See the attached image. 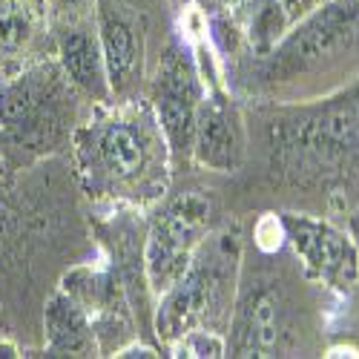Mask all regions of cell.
Returning <instances> with one entry per match:
<instances>
[{"mask_svg": "<svg viewBox=\"0 0 359 359\" xmlns=\"http://www.w3.org/2000/svg\"><path fill=\"white\" fill-rule=\"evenodd\" d=\"M72 81L61 64H32L0 83V133L18 149L46 153L67 135Z\"/></svg>", "mask_w": 359, "mask_h": 359, "instance_id": "6da1fadb", "label": "cell"}, {"mask_svg": "<svg viewBox=\"0 0 359 359\" xmlns=\"http://www.w3.org/2000/svg\"><path fill=\"white\" fill-rule=\"evenodd\" d=\"M359 41V0H342L331 4L311 18H305L302 26L293 29V35L282 41L279 49H273L271 64H267V78L285 81L296 72L316 69L337 55L351 49Z\"/></svg>", "mask_w": 359, "mask_h": 359, "instance_id": "7a4b0ae2", "label": "cell"}, {"mask_svg": "<svg viewBox=\"0 0 359 359\" xmlns=\"http://www.w3.org/2000/svg\"><path fill=\"white\" fill-rule=\"evenodd\" d=\"M210 222V201L201 196H178L156 219L147 238V279L158 293L170 290L193 262L201 233Z\"/></svg>", "mask_w": 359, "mask_h": 359, "instance_id": "3957f363", "label": "cell"}, {"mask_svg": "<svg viewBox=\"0 0 359 359\" xmlns=\"http://www.w3.org/2000/svg\"><path fill=\"white\" fill-rule=\"evenodd\" d=\"M78 153L95 184H135L153 161L156 141L138 121L107 118L78 133Z\"/></svg>", "mask_w": 359, "mask_h": 359, "instance_id": "277c9868", "label": "cell"}, {"mask_svg": "<svg viewBox=\"0 0 359 359\" xmlns=\"http://www.w3.org/2000/svg\"><path fill=\"white\" fill-rule=\"evenodd\" d=\"M279 149L299 167H322L359 153V95L287 124Z\"/></svg>", "mask_w": 359, "mask_h": 359, "instance_id": "5b68a950", "label": "cell"}, {"mask_svg": "<svg viewBox=\"0 0 359 359\" xmlns=\"http://www.w3.org/2000/svg\"><path fill=\"white\" fill-rule=\"evenodd\" d=\"M156 109L161 133L170 141L175 153L193 147L196 133V109L201 104V78L196 61L187 57L182 49L170 46L158 64L156 78Z\"/></svg>", "mask_w": 359, "mask_h": 359, "instance_id": "8992f818", "label": "cell"}, {"mask_svg": "<svg viewBox=\"0 0 359 359\" xmlns=\"http://www.w3.org/2000/svg\"><path fill=\"white\" fill-rule=\"evenodd\" d=\"M285 236L293 242L296 253L305 259V264L331 285H351L356 276V250L348 242V236L334 230L325 222L287 216Z\"/></svg>", "mask_w": 359, "mask_h": 359, "instance_id": "52a82bcc", "label": "cell"}, {"mask_svg": "<svg viewBox=\"0 0 359 359\" xmlns=\"http://www.w3.org/2000/svg\"><path fill=\"white\" fill-rule=\"evenodd\" d=\"M55 32H57L55 35L57 64L67 72V78L95 101H107L109 81H107L98 29H89V23L78 18V20H61Z\"/></svg>", "mask_w": 359, "mask_h": 359, "instance_id": "ba28073f", "label": "cell"}, {"mask_svg": "<svg viewBox=\"0 0 359 359\" xmlns=\"http://www.w3.org/2000/svg\"><path fill=\"white\" fill-rule=\"evenodd\" d=\"M98 41L104 52V67H107V81L109 93H127V89L138 81L141 72V38L133 18L121 9L109 6L107 0L98 4Z\"/></svg>", "mask_w": 359, "mask_h": 359, "instance_id": "9c48e42d", "label": "cell"}, {"mask_svg": "<svg viewBox=\"0 0 359 359\" xmlns=\"http://www.w3.org/2000/svg\"><path fill=\"white\" fill-rule=\"evenodd\" d=\"M193 149L201 164L216 170H233L242 158V138L230 107L222 98L204 101L196 109V133Z\"/></svg>", "mask_w": 359, "mask_h": 359, "instance_id": "30bf717a", "label": "cell"}, {"mask_svg": "<svg viewBox=\"0 0 359 359\" xmlns=\"http://www.w3.org/2000/svg\"><path fill=\"white\" fill-rule=\"evenodd\" d=\"M95 348L86 308L67 290L55 293L46 308V353L49 356H86Z\"/></svg>", "mask_w": 359, "mask_h": 359, "instance_id": "8fae6325", "label": "cell"}, {"mask_svg": "<svg viewBox=\"0 0 359 359\" xmlns=\"http://www.w3.org/2000/svg\"><path fill=\"white\" fill-rule=\"evenodd\" d=\"M46 26V0H0V64L23 61Z\"/></svg>", "mask_w": 359, "mask_h": 359, "instance_id": "7c38bea8", "label": "cell"}, {"mask_svg": "<svg viewBox=\"0 0 359 359\" xmlns=\"http://www.w3.org/2000/svg\"><path fill=\"white\" fill-rule=\"evenodd\" d=\"M282 311L276 293H259L242 316V327L236 334V356H271L282 337Z\"/></svg>", "mask_w": 359, "mask_h": 359, "instance_id": "4fadbf2b", "label": "cell"}, {"mask_svg": "<svg viewBox=\"0 0 359 359\" xmlns=\"http://www.w3.org/2000/svg\"><path fill=\"white\" fill-rule=\"evenodd\" d=\"M259 9H253L250 18V41L259 52H271L276 41L285 35L287 26V12L279 0H259Z\"/></svg>", "mask_w": 359, "mask_h": 359, "instance_id": "5bb4252c", "label": "cell"}, {"mask_svg": "<svg viewBox=\"0 0 359 359\" xmlns=\"http://www.w3.org/2000/svg\"><path fill=\"white\" fill-rule=\"evenodd\" d=\"M182 353L184 356H222L224 353V339L210 334V331H190L182 337Z\"/></svg>", "mask_w": 359, "mask_h": 359, "instance_id": "9a60e30c", "label": "cell"}, {"mask_svg": "<svg viewBox=\"0 0 359 359\" xmlns=\"http://www.w3.org/2000/svg\"><path fill=\"white\" fill-rule=\"evenodd\" d=\"M95 6V0H46V9L61 20H78L86 18V12Z\"/></svg>", "mask_w": 359, "mask_h": 359, "instance_id": "2e32d148", "label": "cell"}, {"mask_svg": "<svg viewBox=\"0 0 359 359\" xmlns=\"http://www.w3.org/2000/svg\"><path fill=\"white\" fill-rule=\"evenodd\" d=\"M285 233V224L282 222H276L273 216H267V219H262V224H259V230H256V242H259V248L262 250H276L279 245H282V236Z\"/></svg>", "mask_w": 359, "mask_h": 359, "instance_id": "e0dca14e", "label": "cell"}, {"mask_svg": "<svg viewBox=\"0 0 359 359\" xmlns=\"http://www.w3.org/2000/svg\"><path fill=\"white\" fill-rule=\"evenodd\" d=\"M279 4L285 6V12H287V18H299V15H305L316 0H279Z\"/></svg>", "mask_w": 359, "mask_h": 359, "instance_id": "ac0fdd59", "label": "cell"}, {"mask_svg": "<svg viewBox=\"0 0 359 359\" xmlns=\"http://www.w3.org/2000/svg\"><path fill=\"white\" fill-rule=\"evenodd\" d=\"M9 175H12V167H9L6 156L0 153V204H4V196H6V190H9Z\"/></svg>", "mask_w": 359, "mask_h": 359, "instance_id": "d6986e66", "label": "cell"}, {"mask_svg": "<svg viewBox=\"0 0 359 359\" xmlns=\"http://www.w3.org/2000/svg\"><path fill=\"white\" fill-rule=\"evenodd\" d=\"M0 356H18V348L9 342H0Z\"/></svg>", "mask_w": 359, "mask_h": 359, "instance_id": "ffe728a7", "label": "cell"}, {"mask_svg": "<svg viewBox=\"0 0 359 359\" xmlns=\"http://www.w3.org/2000/svg\"><path fill=\"white\" fill-rule=\"evenodd\" d=\"M351 230H353L356 242H359V210H356V213H353V219H351Z\"/></svg>", "mask_w": 359, "mask_h": 359, "instance_id": "44dd1931", "label": "cell"}]
</instances>
